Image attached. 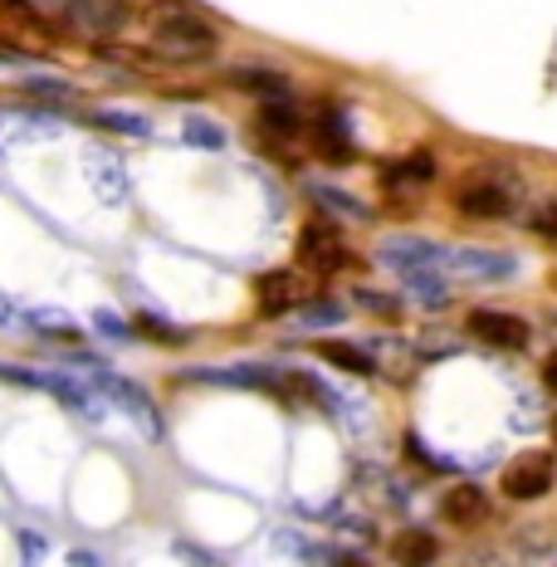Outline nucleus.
Here are the masks:
<instances>
[{
	"label": "nucleus",
	"mask_w": 557,
	"mask_h": 567,
	"mask_svg": "<svg viewBox=\"0 0 557 567\" xmlns=\"http://www.w3.org/2000/svg\"><path fill=\"white\" fill-rule=\"evenodd\" d=\"M401 279H406L411 299L431 303V309H441V303H450V284H445L441 269H411V275H401Z\"/></svg>",
	"instance_id": "6ab92c4d"
},
{
	"label": "nucleus",
	"mask_w": 557,
	"mask_h": 567,
	"mask_svg": "<svg viewBox=\"0 0 557 567\" xmlns=\"http://www.w3.org/2000/svg\"><path fill=\"white\" fill-rule=\"evenodd\" d=\"M465 328H470V338H479L484 348H494V352H524L533 342L528 318L504 313V309H474Z\"/></svg>",
	"instance_id": "0eeeda50"
},
{
	"label": "nucleus",
	"mask_w": 557,
	"mask_h": 567,
	"mask_svg": "<svg viewBox=\"0 0 557 567\" xmlns=\"http://www.w3.org/2000/svg\"><path fill=\"white\" fill-rule=\"evenodd\" d=\"M553 484H557V465H553V455H543V451L508 460V470H504V494L518 504H533V499H543V494H553Z\"/></svg>",
	"instance_id": "6e6552de"
},
{
	"label": "nucleus",
	"mask_w": 557,
	"mask_h": 567,
	"mask_svg": "<svg viewBox=\"0 0 557 567\" xmlns=\"http://www.w3.org/2000/svg\"><path fill=\"white\" fill-rule=\"evenodd\" d=\"M255 299H259V313L265 318L293 313L299 309V279H293V269H269V275L255 284Z\"/></svg>",
	"instance_id": "9b49d317"
},
{
	"label": "nucleus",
	"mask_w": 557,
	"mask_h": 567,
	"mask_svg": "<svg viewBox=\"0 0 557 567\" xmlns=\"http://www.w3.org/2000/svg\"><path fill=\"white\" fill-rule=\"evenodd\" d=\"M259 127H265L269 137H299V109H293V99H279V103H265V113H259Z\"/></svg>",
	"instance_id": "4be33fe9"
},
{
	"label": "nucleus",
	"mask_w": 557,
	"mask_h": 567,
	"mask_svg": "<svg viewBox=\"0 0 557 567\" xmlns=\"http://www.w3.org/2000/svg\"><path fill=\"white\" fill-rule=\"evenodd\" d=\"M313 133H318V152H323L328 162H348L352 157V127H348V113H342V109L323 103Z\"/></svg>",
	"instance_id": "f8f14e48"
},
{
	"label": "nucleus",
	"mask_w": 557,
	"mask_h": 567,
	"mask_svg": "<svg viewBox=\"0 0 557 567\" xmlns=\"http://www.w3.org/2000/svg\"><path fill=\"white\" fill-rule=\"evenodd\" d=\"M20 99L25 103H44V109H54V103H74V84L69 79H54V74H30V79H20Z\"/></svg>",
	"instance_id": "f3484780"
},
{
	"label": "nucleus",
	"mask_w": 557,
	"mask_h": 567,
	"mask_svg": "<svg viewBox=\"0 0 557 567\" xmlns=\"http://www.w3.org/2000/svg\"><path fill=\"white\" fill-rule=\"evenodd\" d=\"M20 553H25V567H40L50 543H44V534H34V528H20Z\"/></svg>",
	"instance_id": "c85d7f7f"
},
{
	"label": "nucleus",
	"mask_w": 557,
	"mask_h": 567,
	"mask_svg": "<svg viewBox=\"0 0 557 567\" xmlns=\"http://www.w3.org/2000/svg\"><path fill=\"white\" fill-rule=\"evenodd\" d=\"M441 518L445 524H455V528L484 524V518H489V494H484V484H474V480L450 484L445 499H441Z\"/></svg>",
	"instance_id": "1a4fd4ad"
},
{
	"label": "nucleus",
	"mask_w": 557,
	"mask_h": 567,
	"mask_svg": "<svg viewBox=\"0 0 557 567\" xmlns=\"http://www.w3.org/2000/svg\"><path fill=\"white\" fill-rule=\"evenodd\" d=\"M299 259L313 269L318 279H333L352 265V250L342 245L338 226H328V220H308V226L299 230Z\"/></svg>",
	"instance_id": "39448f33"
},
{
	"label": "nucleus",
	"mask_w": 557,
	"mask_h": 567,
	"mask_svg": "<svg viewBox=\"0 0 557 567\" xmlns=\"http://www.w3.org/2000/svg\"><path fill=\"white\" fill-rule=\"evenodd\" d=\"M435 182V157L431 152H411V157L391 162V167L382 172V186H391V192H401V186H425Z\"/></svg>",
	"instance_id": "2eb2a0df"
},
{
	"label": "nucleus",
	"mask_w": 557,
	"mask_h": 567,
	"mask_svg": "<svg viewBox=\"0 0 557 567\" xmlns=\"http://www.w3.org/2000/svg\"><path fill=\"white\" fill-rule=\"evenodd\" d=\"M435 255H441L435 240H386L382 250H377V259L401 269V275H411V269H435Z\"/></svg>",
	"instance_id": "4468645a"
},
{
	"label": "nucleus",
	"mask_w": 557,
	"mask_h": 567,
	"mask_svg": "<svg viewBox=\"0 0 557 567\" xmlns=\"http://www.w3.org/2000/svg\"><path fill=\"white\" fill-rule=\"evenodd\" d=\"M386 553H391L396 567H431L435 558H441V543H435L431 528H401Z\"/></svg>",
	"instance_id": "ddd939ff"
},
{
	"label": "nucleus",
	"mask_w": 557,
	"mask_h": 567,
	"mask_svg": "<svg viewBox=\"0 0 557 567\" xmlns=\"http://www.w3.org/2000/svg\"><path fill=\"white\" fill-rule=\"evenodd\" d=\"M0 157H6V147H0Z\"/></svg>",
	"instance_id": "c9c22d12"
},
{
	"label": "nucleus",
	"mask_w": 557,
	"mask_h": 567,
	"mask_svg": "<svg viewBox=\"0 0 557 567\" xmlns=\"http://www.w3.org/2000/svg\"><path fill=\"white\" fill-rule=\"evenodd\" d=\"M338 567H362V563H358V558H342V563H338Z\"/></svg>",
	"instance_id": "72a5a7b5"
},
{
	"label": "nucleus",
	"mask_w": 557,
	"mask_h": 567,
	"mask_svg": "<svg viewBox=\"0 0 557 567\" xmlns=\"http://www.w3.org/2000/svg\"><path fill=\"white\" fill-rule=\"evenodd\" d=\"M553 445H557V421H553Z\"/></svg>",
	"instance_id": "f704fd0d"
},
{
	"label": "nucleus",
	"mask_w": 557,
	"mask_h": 567,
	"mask_svg": "<svg viewBox=\"0 0 557 567\" xmlns=\"http://www.w3.org/2000/svg\"><path fill=\"white\" fill-rule=\"evenodd\" d=\"M0 328H20V309L6 299V293H0Z\"/></svg>",
	"instance_id": "7c9ffc66"
},
{
	"label": "nucleus",
	"mask_w": 557,
	"mask_h": 567,
	"mask_svg": "<svg viewBox=\"0 0 557 567\" xmlns=\"http://www.w3.org/2000/svg\"><path fill=\"white\" fill-rule=\"evenodd\" d=\"M528 230L543 235V240H557V196L548 200V206L533 210V216H528Z\"/></svg>",
	"instance_id": "bb28decb"
},
{
	"label": "nucleus",
	"mask_w": 557,
	"mask_h": 567,
	"mask_svg": "<svg viewBox=\"0 0 557 567\" xmlns=\"http://www.w3.org/2000/svg\"><path fill=\"white\" fill-rule=\"evenodd\" d=\"M20 323H25L34 338H50V342H74L79 338V323L64 309H30V313H20Z\"/></svg>",
	"instance_id": "dca6fc26"
},
{
	"label": "nucleus",
	"mask_w": 557,
	"mask_h": 567,
	"mask_svg": "<svg viewBox=\"0 0 557 567\" xmlns=\"http://www.w3.org/2000/svg\"><path fill=\"white\" fill-rule=\"evenodd\" d=\"M435 269L441 275H455V279H470V284H504L518 275V259L504 255V250H489V245H465V250H445L435 255Z\"/></svg>",
	"instance_id": "20e7f679"
},
{
	"label": "nucleus",
	"mask_w": 557,
	"mask_h": 567,
	"mask_svg": "<svg viewBox=\"0 0 557 567\" xmlns=\"http://www.w3.org/2000/svg\"><path fill=\"white\" fill-rule=\"evenodd\" d=\"M147 40L162 59H176V64H206L220 54V30L182 0H162L147 10Z\"/></svg>",
	"instance_id": "f257e3e1"
},
{
	"label": "nucleus",
	"mask_w": 557,
	"mask_h": 567,
	"mask_svg": "<svg viewBox=\"0 0 557 567\" xmlns=\"http://www.w3.org/2000/svg\"><path fill=\"white\" fill-rule=\"evenodd\" d=\"M59 6V20L69 30L89 34V40H113L133 25V0H54Z\"/></svg>",
	"instance_id": "7ed1b4c3"
},
{
	"label": "nucleus",
	"mask_w": 557,
	"mask_h": 567,
	"mask_svg": "<svg viewBox=\"0 0 557 567\" xmlns=\"http://www.w3.org/2000/svg\"><path fill=\"white\" fill-rule=\"evenodd\" d=\"M524 200V182L508 162H484L479 172H470L455 186V210L470 220H508Z\"/></svg>",
	"instance_id": "f03ea898"
},
{
	"label": "nucleus",
	"mask_w": 557,
	"mask_h": 567,
	"mask_svg": "<svg viewBox=\"0 0 557 567\" xmlns=\"http://www.w3.org/2000/svg\"><path fill=\"white\" fill-rule=\"evenodd\" d=\"M93 333L109 338V342H127V338H133V323H127L123 313H113V309H99V313H93Z\"/></svg>",
	"instance_id": "b1692460"
},
{
	"label": "nucleus",
	"mask_w": 557,
	"mask_h": 567,
	"mask_svg": "<svg viewBox=\"0 0 557 567\" xmlns=\"http://www.w3.org/2000/svg\"><path fill=\"white\" fill-rule=\"evenodd\" d=\"M225 84L235 93H250L259 103H279V99H293V84L289 74H279V69H265V64H240L225 74Z\"/></svg>",
	"instance_id": "9d476101"
},
{
	"label": "nucleus",
	"mask_w": 557,
	"mask_h": 567,
	"mask_svg": "<svg viewBox=\"0 0 557 567\" xmlns=\"http://www.w3.org/2000/svg\"><path fill=\"white\" fill-rule=\"evenodd\" d=\"M0 382H6V386H25V392H40V372H34V368H16V362H0Z\"/></svg>",
	"instance_id": "cd10ccee"
},
{
	"label": "nucleus",
	"mask_w": 557,
	"mask_h": 567,
	"mask_svg": "<svg viewBox=\"0 0 557 567\" xmlns=\"http://www.w3.org/2000/svg\"><path fill=\"white\" fill-rule=\"evenodd\" d=\"M323 362H333V368L342 372H358V377H372L377 372V362H372V352H362L358 342H323Z\"/></svg>",
	"instance_id": "aec40b11"
},
{
	"label": "nucleus",
	"mask_w": 557,
	"mask_h": 567,
	"mask_svg": "<svg viewBox=\"0 0 557 567\" xmlns=\"http://www.w3.org/2000/svg\"><path fill=\"white\" fill-rule=\"evenodd\" d=\"M93 377V392L99 396H109L113 406H123L133 421H142V431L152 435V441H162V416H157V406H152V396L142 392L137 382H127V377H117V372H109V368H99V372H89Z\"/></svg>",
	"instance_id": "423d86ee"
},
{
	"label": "nucleus",
	"mask_w": 557,
	"mask_h": 567,
	"mask_svg": "<svg viewBox=\"0 0 557 567\" xmlns=\"http://www.w3.org/2000/svg\"><path fill=\"white\" fill-rule=\"evenodd\" d=\"M89 123L103 127V133H117V137H152V117L127 113V109H99Z\"/></svg>",
	"instance_id": "a211bd4d"
},
{
	"label": "nucleus",
	"mask_w": 557,
	"mask_h": 567,
	"mask_svg": "<svg viewBox=\"0 0 557 567\" xmlns=\"http://www.w3.org/2000/svg\"><path fill=\"white\" fill-rule=\"evenodd\" d=\"M543 386H548V392L557 396V352H553L548 362H543Z\"/></svg>",
	"instance_id": "2f4dec72"
},
{
	"label": "nucleus",
	"mask_w": 557,
	"mask_h": 567,
	"mask_svg": "<svg viewBox=\"0 0 557 567\" xmlns=\"http://www.w3.org/2000/svg\"><path fill=\"white\" fill-rule=\"evenodd\" d=\"M358 303H362V309H377L382 318H396L401 313L396 299H386V293H372V289H358Z\"/></svg>",
	"instance_id": "c756f323"
},
{
	"label": "nucleus",
	"mask_w": 557,
	"mask_h": 567,
	"mask_svg": "<svg viewBox=\"0 0 557 567\" xmlns=\"http://www.w3.org/2000/svg\"><path fill=\"white\" fill-rule=\"evenodd\" d=\"M299 318H303L308 328H328V323H342V303H333V299L303 303V309H299Z\"/></svg>",
	"instance_id": "a878e982"
},
{
	"label": "nucleus",
	"mask_w": 557,
	"mask_h": 567,
	"mask_svg": "<svg viewBox=\"0 0 557 567\" xmlns=\"http://www.w3.org/2000/svg\"><path fill=\"white\" fill-rule=\"evenodd\" d=\"M308 196H313L318 206L328 210V216H342V220H372V210H367L358 196L338 192V186H313V192H308Z\"/></svg>",
	"instance_id": "412c9836"
},
{
	"label": "nucleus",
	"mask_w": 557,
	"mask_h": 567,
	"mask_svg": "<svg viewBox=\"0 0 557 567\" xmlns=\"http://www.w3.org/2000/svg\"><path fill=\"white\" fill-rule=\"evenodd\" d=\"M186 142H192V147H225V133H220V123H206V117H192V123H186Z\"/></svg>",
	"instance_id": "393cba45"
},
{
	"label": "nucleus",
	"mask_w": 557,
	"mask_h": 567,
	"mask_svg": "<svg viewBox=\"0 0 557 567\" xmlns=\"http://www.w3.org/2000/svg\"><path fill=\"white\" fill-rule=\"evenodd\" d=\"M69 563H74V567H103V563L93 558V553H84V548H74V553H69Z\"/></svg>",
	"instance_id": "473e14b6"
},
{
	"label": "nucleus",
	"mask_w": 557,
	"mask_h": 567,
	"mask_svg": "<svg viewBox=\"0 0 557 567\" xmlns=\"http://www.w3.org/2000/svg\"><path fill=\"white\" fill-rule=\"evenodd\" d=\"M133 323V338H152V342H167V348H176V342H186L182 328H172L162 313H133L127 318Z\"/></svg>",
	"instance_id": "5701e85b"
}]
</instances>
